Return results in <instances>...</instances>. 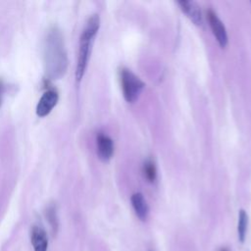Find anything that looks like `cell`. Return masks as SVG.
Segmentation results:
<instances>
[{
	"label": "cell",
	"instance_id": "obj_1",
	"mask_svg": "<svg viewBox=\"0 0 251 251\" xmlns=\"http://www.w3.org/2000/svg\"><path fill=\"white\" fill-rule=\"evenodd\" d=\"M44 68L49 79H59L67 72L68 57L62 33L58 27L48 30L43 45Z\"/></svg>",
	"mask_w": 251,
	"mask_h": 251
},
{
	"label": "cell",
	"instance_id": "obj_2",
	"mask_svg": "<svg viewBox=\"0 0 251 251\" xmlns=\"http://www.w3.org/2000/svg\"><path fill=\"white\" fill-rule=\"evenodd\" d=\"M99 26H100L99 16L96 14L92 15L88 19L85 25V27L80 35L77 63H76V69H75V77L77 81H79L82 78L85 73L89 56L91 53L92 42L99 29Z\"/></svg>",
	"mask_w": 251,
	"mask_h": 251
},
{
	"label": "cell",
	"instance_id": "obj_3",
	"mask_svg": "<svg viewBox=\"0 0 251 251\" xmlns=\"http://www.w3.org/2000/svg\"><path fill=\"white\" fill-rule=\"evenodd\" d=\"M121 82L124 97L130 103L137 99L144 87L143 81L127 69L121 70Z\"/></svg>",
	"mask_w": 251,
	"mask_h": 251
},
{
	"label": "cell",
	"instance_id": "obj_4",
	"mask_svg": "<svg viewBox=\"0 0 251 251\" xmlns=\"http://www.w3.org/2000/svg\"><path fill=\"white\" fill-rule=\"evenodd\" d=\"M58 93L54 89L46 90L40 97L36 106V115L43 118L52 111L58 102Z\"/></svg>",
	"mask_w": 251,
	"mask_h": 251
},
{
	"label": "cell",
	"instance_id": "obj_5",
	"mask_svg": "<svg viewBox=\"0 0 251 251\" xmlns=\"http://www.w3.org/2000/svg\"><path fill=\"white\" fill-rule=\"evenodd\" d=\"M207 19L210 24V26L212 28V31L217 38L219 44L221 47H226L227 44V34L225 25H223L222 21L218 18L217 14L213 12L212 10H209L207 12Z\"/></svg>",
	"mask_w": 251,
	"mask_h": 251
},
{
	"label": "cell",
	"instance_id": "obj_6",
	"mask_svg": "<svg viewBox=\"0 0 251 251\" xmlns=\"http://www.w3.org/2000/svg\"><path fill=\"white\" fill-rule=\"evenodd\" d=\"M30 241L34 251H47L48 238L45 229L39 226H33L30 231Z\"/></svg>",
	"mask_w": 251,
	"mask_h": 251
},
{
	"label": "cell",
	"instance_id": "obj_7",
	"mask_svg": "<svg viewBox=\"0 0 251 251\" xmlns=\"http://www.w3.org/2000/svg\"><path fill=\"white\" fill-rule=\"evenodd\" d=\"M114 152L113 140L104 133L97 135V153L102 161H108L111 159Z\"/></svg>",
	"mask_w": 251,
	"mask_h": 251
},
{
	"label": "cell",
	"instance_id": "obj_8",
	"mask_svg": "<svg viewBox=\"0 0 251 251\" xmlns=\"http://www.w3.org/2000/svg\"><path fill=\"white\" fill-rule=\"evenodd\" d=\"M177 4L179 5L180 9L184 14L187 15V17L197 25H200L202 24V15L199 6L194 1H187V0H181L178 1Z\"/></svg>",
	"mask_w": 251,
	"mask_h": 251
},
{
	"label": "cell",
	"instance_id": "obj_9",
	"mask_svg": "<svg viewBox=\"0 0 251 251\" xmlns=\"http://www.w3.org/2000/svg\"><path fill=\"white\" fill-rule=\"evenodd\" d=\"M130 201H131V205L133 207V210H134L136 216L141 221H145L148 216L149 208H148V205H147V202H146L144 196L138 192L134 193L131 195Z\"/></svg>",
	"mask_w": 251,
	"mask_h": 251
},
{
	"label": "cell",
	"instance_id": "obj_10",
	"mask_svg": "<svg viewBox=\"0 0 251 251\" xmlns=\"http://www.w3.org/2000/svg\"><path fill=\"white\" fill-rule=\"evenodd\" d=\"M247 226H248V215L244 210H240L238 213V226H237L238 239L240 242H244L245 240Z\"/></svg>",
	"mask_w": 251,
	"mask_h": 251
},
{
	"label": "cell",
	"instance_id": "obj_11",
	"mask_svg": "<svg viewBox=\"0 0 251 251\" xmlns=\"http://www.w3.org/2000/svg\"><path fill=\"white\" fill-rule=\"evenodd\" d=\"M143 173L149 181H154L156 178V168L153 162L146 161L143 165Z\"/></svg>",
	"mask_w": 251,
	"mask_h": 251
},
{
	"label": "cell",
	"instance_id": "obj_12",
	"mask_svg": "<svg viewBox=\"0 0 251 251\" xmlns=\"http://www.w3.org/2000/svg\"><path fill=\"white\" fill-rule=\"evenodd\" d=\"M46 217L48 219V222L52 227V230L54 232H56L57 227H58V221H57V216H56V209L54 206H50L47 209V213H46Z\"/></svg>",
	"mask_w": 251,
	"mask_h": 251
},
{
	"label": "cell",
	"instance_id": "obj_13",
	"mask_svg": "<svg viewBox=\"0 0 251 251\" xmlns=\"http://www.w3.org/2000/svg\"><path fill=\"white\" fill-rule=\"evenodd\" d=\"M3 95H4V82L2 79H0V106L2 104Z\"/></svg>",
	"mask_w": 251,
	"mask_h": 251
},
{
	"label": "cell",
	"instance_id": "obj_14",
	"mask_svg": "<svg viewBox=\"0 0 251 251\" xmlns=\"http://www.w3.org/2000/svg\"><path fill=\"white\" fill-rule=\"evenodd\" d=\"M221 251H227V250H226V249H222Z\"/></svg>",
	"mask_w": 251,
	"mask_h": 251
}]
</instances>
